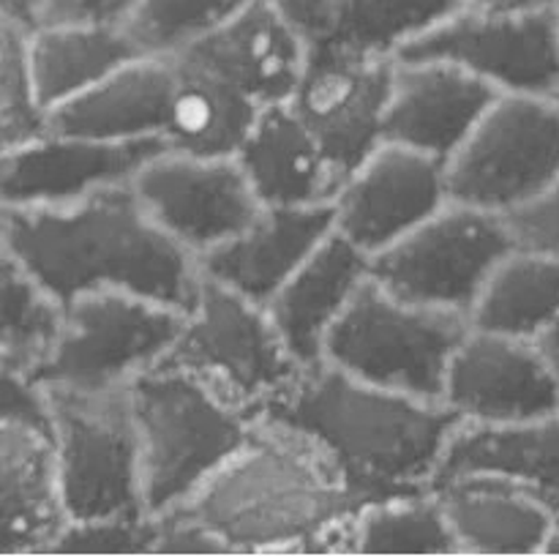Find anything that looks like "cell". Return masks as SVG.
Masks as SVG:
<instances>
[{
	"instance_id": "f1b7e54d",
	"label": "cell",
	"mask_w": 559,
	"mask_h": 557,
	"mask_svg": "<svg viewBox=\"0 0 559 557\" xmlns=\"http://www.w3.org/2000/svg\"><path fill=\"white\" fill-rule=\"evenodd\" d=\"M60 328L63 306L38 287L0 240V360L33 377L52 353Z\"/></svg>"
},
{
	"instance_id": "8992f818",
	"label": "cell",
	"mask_w": 559,
	"mask_h": 557,
	"mask_svg": "<svg viewBox=\"0 0 559 557\" xmlns=\"http://www.w3.org/2000/svg\"><path fill=\"white\" fill-rule=\"evenodd\" d=\"M41 388L47 393L55 473L66 519L147 517L129 386L107 391Z\"/></svg>"
},
{
	"instance_id": "7c38bea8",
	"label": "cell",
	"mask_w": 559,
	"mask_h": 557,
	"mask_svg": "<svg viewBox=\"0 0 559 557\" xmlns=\"http://www.w3.org/2000/svg\"><path fill=\"white\" fill-rule=\"evenodd\" d=\"M396 58L331 42L311 47L289 109L309 129L333 173L347 178L382 145Z\"/></svg>"
},
{
	"instance_id": "2e32d148",
	"label": "cell",
	"mask_w": 559,
	"mask_h": 557,
	"mask_svg": "<svg viewBox=\"0 0 559 557\" xmlns=\"http://www.w3.org/2000/svg\"><path fill=\"white\" fill-rule=\"evenodd\" d=\"M164 151V137L96 142L44 131L0 153V205H71L104 186L131 183Z\"/></svg>"
},
{
	"instance_id": "ffe728a7",
	"label": "cell",
	"mask_w": 559,
	"mask_h": 557,
	"mask_svg": "<svg viewBox=\"0 0 559 557\" xmlns=\"http://www.w3.org/2000/svg\"><path fill=\"white\" fill-rule=\"evenodd\" d=\"M366 278L369 254L333 229L267 300V320L300 369H314L322 364L328 331Z\"/></svg>"
},
{
	"instance_id": "cb8c5ba5",
	"label": "cell",
	"mask_w": 559,
	"mask_h": 557,
	"mask_svg": "<svg viewBox=\"0 0 559 557\" xmlns=\"http://www.w3.org/2000/svg\"><path fill=\"white\" fill-rule=\"evenodd\" d=\"M435 495L462 555H540L555 530V513L516 481L473 475L437 486Z\"/></svg>"
},
{
	"instance_id": "ee69618b",
	"label": "cell",
	"mask_w": 559,
	"mask_h": 557,
	"mask_svg": "<svg viewBox=\"0 0 559 557\" xmlns=\"http://www.w3.org/2000/svg\"><path fill=\"white\" fill-rule=\"evenodd\" d=\"M544 506H546V508H549V511H551V513H555V522L559 524V497H551V500H546V502H544Z\"/></svg>"
},
{
	"instance_id": "6da1fadb",
	"label": "cell",
	"mask_w": 559,
	"mask_h": 557,
	"mask_svg": "<svg viewBox=\"0 0 559 557\" xmlns=\"http://www.w3.org/2000/svg\"><path fill=\"white\" fill-rule=\"evenodd\" d=\"M0 240L63 309L96 289L183 315L200 298L197 257L147 216L131 183L104 186L71 205H0Z\"/></svg>"
},
{
	"instance_id": "603a6c76",
	"label": "cell",
	"mask_w": 559,
	"mask_h": 557,
	"mask_svg": "<svg viewBox=\"0 0 559 557\" xmlns=\"http://www.w3.org/2000/svg\"><path fill=\"white\" fill-rule=\"evenodd\" d=\"M66 522L52 437L0 420V555H47Z\"/></svg>"
},
{
	"instance_id": "7bdbcfd3",
	"label": "cell",
	"mask_w": 559,
	"mask_h": 557,
	"mask_svg": "<svg viewBox=\"0 0 559 557\" xmlns=\"http://www.w3.org/2000/svg\"><path fill=\"white\" fill-rule=\"evenodd\" d=\"M540 555H559V524L555 522V530L549 533V538H546L544 544V552Z\"/></svg>"
},
{
	"instance_id": "74e56055",
	"label": "cell",
	"mask_w": 559,
	"mask_h": 557,
	"mask_svg": "<svg viewBox=\"0 0 559 557\" xmlns=\"http://www.w3.org/2000/svg\"><path fill=\"white\" fill-rule=\"evenodd\" d=\"M519 246L559 257V180L530 205L506 216Z\"/></svg>"
},
{
	"instance_id": "f35d334b",
	"label": "cell",
	"mask_w": 559,
	"mask_h": 557,
	"mask_svg": "<svg viewBox=\"0 0 559 557\" xmlns=\"http://www.w3.org/2000/svg\"><path fill=\"white\" fill-rule=\"evenodd\" d=\"M136 0H36L38 25H123Z\"/></svg>"
},
{
	"instance_id": "8fae6325",
	"label": "cell",
	"mask_w": 559,
	"mask_h": 557,
	"mask_svg": "<svg viewBox=\"0 0 559 557\" xmlns=\"http://www.w3.org/2000/svg\"><path fill=\"white\" fill-rule=\"evenodd\" d=\"M396 60H442L497 93L559 98V5L524 11L462 9L404 44Z\"/></svg>"
},
{
	"instance_id": "5b68a950",
	"label": "cell",
	"mask_w": 559,
	"mask_h": 557,
	"mask_svg": "<svg viewBox=\"0 0 559 557\" xmlns=\"http://www.w3.org/2000/svg\"><path fill=\"white\" fill-rule=\"evenodd\" d=\"M469 320L404 304L366 278L325 336L322 364L404 396L442 402L448 366Z\"/></svg>"
},
{
	"instance_id": "5bb4252c",
	"label": "cell",
	"mask_w": 559,
	"mask_h": 557,
	"mask_svg": "<svg viewBox=\"0 0 559 557\" xmlns=\"http://www.w3.org/2000/svg\"><path fill=\"white\" fill-rule=\"evenodd\" d=\"M442 404L462 424H527L559 413V380L535 342L469 328L448 366Z\"/></svg>"
},
{
	"instance_id": "4fadbf2b",
	"label": "cell",
	"mask_w": 559,
	"mask_h": 557,
	"mask_svg": "<svg viewBox=\"0 0 559 557\" xmlns=\"http://www.w3.org/2000/svg\"><path fill=\"white\" fill-rule=\"evenodd\" d=\"M147 216L194 257L227 244L262 213L235 158L164 151L131 180Z\"/></svg>"
},
{
	"instance_id": "30bf717a",
	"label": "cell",
	"mask_w": 559,
	"mask_h": 557,
	"mask_svg": "<svg viewBox=\"0 0 559 557\" xmlns=\"http://www.w3.org/2000/svg\"><path fill=\"white\" fill-rule=\"evenodd\" d=\"M183 320V311L173 306L120 289L80 295L63 309L58 342L33 380L71 391L129 386L136 375L162 364Z\"/></svg>"
},
{
	"instance_id": "1f68e13d",
	"label": "cell",
	"mask_w": 559,
	"mask_h": 557,
	"mask_svg": "<svg viewBox=\"0 0 559 557\" xmlns=\"http://www.w3.org/2000/svg\"><path fill=\"white\" fill-rule=\"evenodd\" d=\"M249 0H136L123 27L147 58H180Z\"/></svg>"
},
{
	"instance_id": "f546056e",
	"label": "cell",
	"mask_w": 559,
	"mask_h": 557,
	"mask_svg": "<svg viewBox=\"0 0 559 557\" xmlns=\"http://www.w3.org/2000/svg\"><path fill=\"white\" fill-rule=\"evenodd\" d=\"M353 555H462L435 491L374 502L349 524Z\"/></svg>"
},
{
	"instance_id": "e575fe53",
	"label": "cell",
	"mask_w": 559,
	"mask_h": 557,
	"mask_svg": "<svg viewBox=\"0 0 559 557\" xmlns=\"http://www.w3.org/2000/svg\"><path fill=\"white\" fill-rule=\"evenodd\" d=\"M273 5L309 49L342 36L347 0H273Z\"/></svg>"
},
{
	"instance_id": "52a82bcc",
	"label": "cell",
	"mask_w": 559,
	"mask_h": 557,
	"mask_svg": "<svg viewBox=\"0 0 559 557\" xmlns=\"http://www.w3.org/2000/svg\"><path fill=\"white\" fill-rule=\"evenodd\" d=\"M162 366L186 371L249 418H257L304 371L262 306L205 276L197 306L186 315Z\"/></svg>"
},
{
	"instance_id": "9c48e42d",
	"label": "cell",
	"mask_w": 559,
	"mask_h": 557,
	"mask_svg": "<svg viewBox=\"0 0 559 557\" xmlns=\"http://www.w3.org/2000/svg\"><path fill=\"white\" fill-rule=\"evenodd\" d=\"M506 216L448 202L369 260V276L393 298L469 317L480 289L516 249Z\"/></svg>"
},
{
	"instance_id": "83f0119b",
	"label": "cell",
	"mask_w": 559,
	"mask_h": 557,
	"mask_svg": "<svg viewBox=\"0 0 559 557\" xmlns=\"http://www.w3.org/2000/svg\"><path fill=\"white\" fill-rule=\"evenodd\" d=\"M469 328L538 342L559 320V257L516 246L480 289Z\"/></svg>"
},
{
	"instance_id": "9a60e30c",
	"label": "cell",
	"mask_w": 559,
	"mask_h": 557,
	"mask_svg": "<svg viewBox=\"0 0 559 557\" xmlns=\"http://www.w3.org/2000/svg\"><path fill=\"white\" fill-rule=\"evenodd\" d=\"M333 229L369 260L448 205L445 164L382 142L333 197Z\"/></svg>"
},
{
	"instance_id": "d6986e66",
	"label": "cell",
	"mask_w": 559,
	"mask_h": 557,
	"mask_svg": "<svg viewBox=\"0 0 559 557\" xmlns=\"http://www.w3.org/2000/svg\"><path fill=\"white\" fill-rule=\"evenodd\" d=\"M333 233V205L262 208L227 244L197 257L200 273L265 309L282 284Z\"/></svg>"
},
{
	"instance_id": "b9f144b4",
	"label": "cell",
	"mask_w": 559,
	"mask_h": 557,
	"mask_svg": "<svg viewBox=\"0 0 559 557\" xmlns=\"http://www.w3.org/2000/svg\"><path fill=\"white\" fill-rule=\"evenodd\" d=\"M535 344H538L540 353L546 355V360H549L551 369H555V375H557V380H559V320Z\"/></svg>"
},
{
	"instance_id": "3957f363",
	"label": "cell",
	"mask_w": 559,
	"mask_h": 557,
	"mask_svg": "<svg viewBox=\"0 0 559 557\" xmlns=\"http://www.w3.org/2000/svg\"><path fill=\"white\" fill-rule=\"evenodd\" d=\"M180 511L211 528L233 555L349 552L358 506L320 448L257 415L243 448Z\"/></svg>"
},
{
	"instance_id": "484cf974",
	"label": "cell",
	"mask_w": 559,
	"mask_h": 557,
	"mask_svg": "<svg viewBox=\"0 0 559 557\" xmlns=\"http://www.w3.org/2000/svg\"><path fill=\"white\" fill-rule=\"evenodd\" d=\"M142 58L123 25H38L27 38L33 98L44 115Z\"/></svg>"
},
{
	"instance_id": "60d3db41",
	"label": "cell",
	"mask_w": 559,
	"mask_h": 557,
	"mask_svg": "<svg viewBox=\"0 0 559 557\" xmlns=\"http://www.w3.org/2000/svg\"><path fill=\"white\" fill-rule=\"evenodd\" d=\"M0 11L16 20L20 25H25L27 31H36L38 27V14H36V0H0Z\"/></svg>"
},
{
	"instance_id": "7a4b0ae2",
	"label": "cell",
	"mask_w": 559,
	"mask_h": 557,
	"mask_svg": "<svg viewBox=\"0 0 559 557\" xmlns=\"http://www.w3.org/2000/svg\"><path fill=\"white\" fill-rule=\"evenodd\" d=\"M260 415L314 442L358 511L431 491L448 440L462 426L442 402L366 386L328 364L300 371Z\"/></svg>"
},
{
	"instance_id": "836d02e7",
	"label": "cell",
	"mask_w": 559,
	"mask_h": 557,
	"mask_svg": "<svg viewBox=\"0 0 559 557\" xmlns=\"http://www.w3.org/2000/svg\"><path fill=\"white\" fill-rule=\"evenodd\" d=\"M156 535V517L66 522L47 555H153Z\"/></svg>"
},
{
	"instance_id": "7402d4cb",
	"label": "cell",
	"mask_w": 559,
	"mask_h": 557,
	"mask_svg": "<svg viewBox=\"0 0 559 557\" xmlns=\"http://www.w3.org/2000/svg\"><path fill=\"white\" fill-rule=\"evenodd\" d=\"M235 162L262 208L325 205L342 189V178L287 102L260 107Z\"/></svg>"
},
{
	"instance_id": "ab89813d",
	"label": "cell",
	"mask_w": 559,
	"mask_h": 557,
	"mask_svg": "<svg viewBox=\"0 0 559 557\" xmlns=\"http://www.w3.org/2000/svg\"><path fill=\"white\" fill-rule=\"evenodd\" d=\"M467 5L484 11H524L540 9V5H559V0H467Z\"/></svg>"
},
{
	"instance_id": "e0dca14e",
	"label": "cell",
	"mask_w": 559,
	"mask_h": 557,
	"mask_svg": "<svg viewBox=\"0 0 559 557\" xmlns=\"http://www.w3.org/2000/svg\"><path fill=\"white\" fill-rule=\"evenodd\" d=\"M500 93L442 60H396L382 142L445 164Z\"/></svg>"
},
{
	"instance_id": "d4e9b609",
	"label": "cell",
	"mask_w": 559,
	"mask_h": 557,
	"mask_svg": "<svg viewBox=\"0 0 559 557\" xmlns=\"http://www.w3.org/2000/svg\"><path fill=\"white\" fill-rule=\"evenodd\" d=\"M473 475L516 481L540 502L559 497V413L511 426H459L448 440L431 491Z\"/></svg>"
},
{
	"instance_id": "4dcf8cb0",
	"label": "cell",
	"mask_w": 559,
	"mask_h": 557,
	"mask_svg": "<svg viewBox=\"0 0 559 557\" xmlns=\"http://www.w3.org/2000/svg\"><path fill=\"white\" fill-rule=\"evenodd\" d=\"M467 9V0H347L338 44L382 58H396L415 42Z\"/></svg>"
},
{
	"instance_id": "4316f807",
	"label": "cell",
	"mask_w": 559,
	"mask_h": 557,
	"mask_svg": "<svg viewBox=\"0 0 559 557\" xmlns=\"http://www.w3.org/2000/svg\"><path fill=\"white\" fill-rule=\"evenodd\" d=\"M175 82L162 137L169 151L197 158H235L260 104L191 60L175 58Z\"/></svg>"
},
{
	"instance_id": "44dd1931",
	"label": "cell",
	"mask_w": 559,
	"mask_h": 557,
	"mask_svg": "<svg viewBox=\"0 0 559 557\" xmlns=\"http://www.w3.org/2000/svg\"><path fill=\"white\" fill-rule=\"evenodd\" d=\"M175 63L167 58L129 60L80 96L44 115V131L96 142L162 137L173 96Z\"/></svg>"
},
{
	"instance_id": "ba28073f",
	"label": "cell",
	"mask_w": 559,
	"mask_h": 557,
	"mask_svg": "<svg viewBox=\"0 0 559 557\" xmlns=\"http://www.w3.org/2000/svg\"><path fill=\"white\" fill-rule=\"evenodd\" d=\"M559 180V98L500 93L445 162L448 202L511 216Z\"/></svg>"
},
{
	"instance_id": "277c9868",
	"label": "cell",
	"mask_w": 559,
	"mask_h": 557,
	"mask_svg": "<svg viewBox=\"0 0 559 557\" xmlns=\"http://www.w3.org/2000/svg\"><path fill=\"white\" fill-rule=\"evenodd\" d=\"M129 393L147 517L189 502L243 448L254 420L173 366L136 375Z\"/></svg>"
},
{
	"instance_id": "ac0fdd59",
	"label": "cell",
	"mask_w": 559,
	"mask_h": 557,
	"mask_svg": "<svg viewBox=\"0 0 559 557\" xmlns=\"http://www.w3.org/2000/svg\"><path fill=\"white\" fill-rule=\"evenodd\" d=\"M306 55L309 47L278 14L273 0H249L180 58L222 76L246 98L267 107L289 102Z\"/></svg>"
},
{
	"instance_id": "8d00e7d4",
	"label": "cell",
	"mask_w": 559,
	"mask_h": 557,
	"mask_svg": "<svg viewBox=\"0 0 559 557\" xmlns=\"http://www.w3.org/2000/svg\"><path fill=\"white\" fill-rule=\"evenodd\" d=\"M0 420H20L52 437L47 393L33 377L0 360Z\"/></svg>"
},
{
	"instance_id": "d6a6232c",
	"label": "cell",
	"mask_w": 559,
	"mask_h": 557,
	"mask_svg": "<svg viewBox=\"0 0 559 557\" xmlns=\"http://www.w3.org/2000/svg\"><path fill=\"white\" fill-rule=\"evenodd\" d=\"M27 38L31 31L0 11V153L44 134V112L27 71Z\"/></svg>"
},
{
	"instance_id": "d590c367",
	"label": "cell",
	"mask_w": 559,
	"mask_h": 557,
	"mask_svg": "<svg viewBox=\"0 0 559 557\" xmlns=\"http://www.w3.org/2000/svg\"><path fill=\"white\" fill-rule=\"evenodd\" d=\"M156 524L158 535L153 555H233L211 528L180 508L156 517Z\"/></svg>"
}]
</instances>
